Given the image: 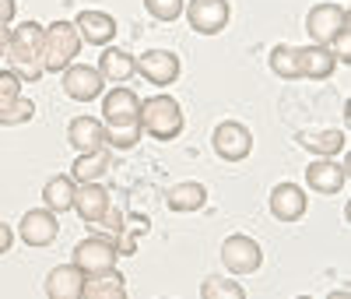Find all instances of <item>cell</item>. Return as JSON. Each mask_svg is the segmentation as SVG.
Listing matches in <instances>:
<instances>
[{
    "mask_svg": "<svg viewBox=\"0 0 351 299\" xmlns=\"http://www.w3.org/2000/svg\"><path fill=\"white\" fill-rule=\"evenodd\" d=\"M43 43H46V28L39 21H21L11 28V43H8V64L21 81H39L46 74L43 67Z\"/></svg>",
    "mask_w": 351,
    "mask_h": 299,
    "instance_id": "6da1fadb",
    "label": "cell"
},
{
    "mask_svg": "<svg viewBox=\"0 0 351 299\" xmlns=\"http://www.w3.org/2000/svg\"><path fill=\"white\" fill-rule=\"evenodd\" d=\"M141 131L152 134L155 141H176L186 127V116H183V106L176 102L172 96H152V99H141Z\"/></svg>",
    "mask_w": 351,
    "mask_h": 299,
    "instance_id": "7a4b0ae2",
    "label": "cell"
},
{
    "mask_svg": "<svg viewBox=\"0 0 351 299\" xmlns=\"http://www.w3.org/2000/svg\"><path fill=\"white\" fill-rule=\"evenodd\" d=\"M77 53H81V36H77L74 21H53L46 28V43H43V67L49 74L67 71L77 60Z\"/></svg>",
    "mask_w": 351,
    "mask_h": 299,
    "instance_id": "3957f363",
    "label": "cell"
},
{
    "mask_svg": "<svg viewBox=\"0 0 351 299\" xmlns=\"http://www.w3.org/2000/svg\"><path fill=\"white\" fill-rule=\"evenodd\" d=\"M211 148L225 162H243L253 152V134H250L246 124H239V120H221L211 134Z\"/></svg>",
    "mask_w": 351,
    "mask_h": 299,
    "instance_id": "277c9868",
    "label": "cell"
},
{
    "mask_svg": "<svg viewBox=\"0 0 351 299\" xmlns=\"http://www.w3.org/2000/svg\"><path fill=\"white\" fill-rule=\"evenodd\" d=\"M306 32L313 46H330L341 32H348V11L341 4H316L306 14Z\"/></svg>",
    "mask_w": 351,
    "mask_h": 299,
    "instance_id": "5b68a950",
    "label": "cell"
},
{
    "mask_svg": "<svg viewBox=\"0 0 351 299\" xmlns=\"http://www.w3.org/2000/svg\"><path fill=\"white\" fill-rule=\"evenodd\" d=\"M221 264L228 267L232 275H253V272H260V264H263V250H260L256 239L236 232V236H228L221 243Z\"/></svg>",
    "mask_w": 351,
    "mask_h": 299,
    "instance_id": "8992f818",
    "label": "cell"
},
{
    "mask_svg": "<svg viewBox=\"0 0 351 299\" xmlns=\"http://www.w3.org/2000/svg\"><path fill=\"white\" fill-rule=\"evenodd\" d=\"M71 261L81 267L84 275H99V272H109V267H116L120 254H116L112 239H106V236H88V239H81V243L74 247Z\"/></svg>",
    "mask_w": 351,
    "mask_h": 299,
    "instance_id": "52a82bcc",
    "label": "cell"
},
{
    "mask_svg": "<svg viewBox=\"0 0 351 299\" xmlns=\"http://www.w3.org/2000/svg\"><path fill=\"white\" fill-rule=\"evenodd\" d=\"M183 14H186L190 28L200 36H218L232 18L228 0H190V8H183Z\"/></svg>",
    "mask_w": 351,
    "mask_h": 299,
    "instance_id": "ba28073f",
    "label": "cell"
},
{
    "mask_svg": "<svg viewBox=\"0 0 351 299\" xmlns=\"http://www.w3.org/2000/svg\"><path fill=\"white\" fill-rule=\"evenodd\" d=\"M180 56L169 53V49H148V53H141L137 56V74L155 85V88H169L176 78H180Z\"/></svg>",
    "mask_w": 351,
    "mask_h": 299,
    "instance_id": "9c48e42d",
    "label": "cell"
},
{
    "mask_svg": "<svg viewBox=\"0 0 351 299\" xmlns=\"http://www.w3.org/2000/svg\"><path fill=\"white\" fill-rule=\"evenodd\" d=\"M18 232H21V243H28V247H49L56 232H60V222H56V212H49L43 204V208H32V212L21 215Z\"/></svg>",
    "mask_w": 351,
    "mask_h": 299,
    "instance_id": "30bf717a",
    "label": "cell"
},
{
    "mask_svg": "<svg viewBox=\"0 0 351 299\" xmlns=\"http://www.w3.org/2000/svg\"><path fill=\"white\" fill-rule=\"evenodd\" d=\"M267 204H271V215L278 222H299L309 212V197H306V190L299 184H278L271 190Z\"/></svg>",
    "mask_w": 351,
    "mask_h": 299,
    "instance_id": "8fae6325",
    "label": "cell"
},
{
    "mask_svg": "<svg viewBox=\"0 0 351 299\" xmlns=\"http://www.w3.org/2000/svg\"><path fill=\"white\" fill-rule=\"evenodd\" d=\"M64 92L74 102H92L102 96V74L88 64H71L64 71Z\"/></svg>",
    "mask_w": 351,
    "mask_h": 299,
    "instance_id": "7c38bea8",
    "label": "cell"
},
{
    "mask_svg": "<svg viewBox=\"0 0 351 299\" xmlns=\"http://www.w3.org/2000/svg\"><path fill=\"white\" fill-rule=\"evenodd\" d=\"M141 113V99L134 88H112L106 92V102H102V116H106V127H120V124H141L137 120Z\"/></svg>",
    "mask_w": 351,
    "mask_h": 299,
    "instance_id": "4fadbf2b",
    "label": "cell"
},
{
    "mask_svg": "<svg viewBox=\"0 0 351 299\" xmlns=\"http://www.w3.org/2000/svg\"><path fill=\"white\" fill-rule=\"evenodd\" d=\"M67 144L74 148V155L99 152V148H106V124H102V120H95V116H77V120H71Z\"/></svg>",
    "mask_w": 351,
    "mask_h": 299,
    "instance_id": "5bb4252c",
    "label": "cell"
},
{
    "mask_svg": "<svg viewBox=\"0 0 351 299\" xmlns=\"http://www.w3.org/2000/svg\"><path fill=\"white\" fill-rule=\"evenodd\" d=\"M306 184L316 194H341L344 184H348V169L334 159H316V162L306 166Z\"/></svg>",
    "mask_w": 351,
    "mask_h": 299,
    "instance_id": "9a60e30c",
    "label": "cell"
},
{
    "mask_svg": "<svg viewBox=\"0 0 351 299\" xmlns=\"http://www.w3.org/2000/svg\"><path fill=\"white\" fill-rule=\"evenodd\" d=\"M74 28H77L81 43H92V46H109L116 39V18L106 11H81Z\"/></svg>",
    "mask_w": 351,
    "mask_h": 299,
    "instance_id": "2e32d148",
    "label": "cell"
},
{
    "mask_svg": "<svg viewBox=\"0 0 351 299\" xmlns=\"http://www.w3.org/2000/svg\"><path fill=\"white\" fill-rule=\"evenodd\" d=\"M81 285H84V272L71 261V264H60L53 267V272L46 275V296L49 299H81Z\"/></svg>",
    "mask_w": 351,
    "mask_h": 299,
    "instance_id": "e0dca14e",
    "label": "cell"
},
{
    "mask_svg": "<svg viewBox=\"0 0 351 299\" xmlns=\"http://www.w3.org/2000/svg\"><path fill=\"white\" fill-rule=\"evenodd\" d=\"M81 299H127V278L116 267L99 272V275H84Z\"/></svg>",
    "mask_w": 351,
    "mask_h": 299,
    "instance_id": "ac0fdd59",
    "label": "cell"
},
{
    "mask_svg": "<svg viewBox=\"0 0 351 299\" xmlns=\"http://www.w3.org/2000/svg\"><path fill=\"white\" fill-rule=\"evenodd\" d=\"M295 141L306 148V152L319 155V159H334V155H341L348 148V134L337 131V127L334 131H299Z\"/></svg>",
    "mask_w": 351,
    "mask_h": 299,
    "instance_id": "d6986e66",
    "label": "cell"
},
{
    "mask_svg": "<svg viewBox=\"0 0 351 299\" xmlns=\"http://www.w3.org/2000/svg\"><path fill=\"white\" fill-rule=\"evenodd\" d=\"M109 194H106V187H99V179L95 184H77V190H74V208H77V215L92 225V222H99L106 212H109Z\"/></svg>",
    "mask_w": 351,
    "mask_h": 299,
    "instance_id": "ffe728a7",
    "label": "cell"
},
{
    "mask_svg": "<svg viewBox=\"0 0 351 299\" xmlns=\"http://www.w3.org/2000/svg\"><path fill=\"white\" fill-rule=\"evenodd\" d=\"M334 71H337V60L327 46H302L299 49V78L327 81Z\"/></svg>",
    "mask_w": 351,
    "mask_h": 299,
    "instance_id": "44dd1931",
    "label": "cell"
},
{
    "mask_svg": "<svg viewBox=\"0 0 351 299\" xmlns=\"http://www.w3.org/2000/svg\"><path fill=\"white\" fill-rule=\"evenodd\" d=\"M99 74H102V81H127V78H134L137 74V60L127 53V49H116V46H102V56H99V67H95Z\"/></svg>",
    "mask_w": 351,
    "mask_h": 299,
    "instance_id": "7402d4cb",
    "label": "cell"
},
{
    "mask_svg": "<svg viewBox=\"0 0 351 299\" xmlns=\"http://www.w3.org/2000/svg\"><path fill=\"white\" fill-rule=\"evenodd\" d=\"M165 204H169V212H176V215L200 212V208L208 204V187L193 184V179H186V184H176V187L165 194Z\"/></svg>",
    "mask_w": 351,
    "mask_h": 299,
    "instance_id": "603a6c76",
    "label": "cell"
},
{
    "mask_svg": "<svg viewBox=\"0 0 351 299\" xmlns=\"http://www.w3.org/2000/svg\"><path fill=\"white\" fill-rule=\"evenodd\" d=\"M109 166H112L109 152H106V148H99V152H88V155H77L67 176L74 179V184H95V179H102V176L109 173Z\"/></svg>",
    "mask_w": 351,
    "mask_h": 299,
    "instance_id": "cb8c5ba5",
    "label": "cell"
},
{
    "mask_svg": "<svg viewBox=\"0 0 351 299\" xmlns=\"http://www.w3.org/2000/svg\"><path fill=\"white\" fill-rule=\"evenodd\" d=\"M74 179L71 176H53L49 179V184L43 187V204L49 208V212H56V215H60V212H71V208H74Z\"/></svg>",
    "mask_w": 351,
    "mask_h": 299,
    "instance_id": "d4e9b609",
    "label": "cell"
},
{
    "mask_svg": "<svg viewBox=\"0 0 351 299\" xmlns=\"http://www.w3.org/2000/svg\"><path fill=\"white\" fill-rule=\"evenodd\" d=\"M271 71L285 81H299V46H288V43L274 46L271 49Z\"/></svg>",
    "mask_w": 351,
    "mask_h": 299,
    "instance_id": "484cf974",
    "label": "cell"
},
{
    "mask_svg": "<svg viewBox=\"0 0 351 299\" xmlns=\"http://www.w3.org/2000/svg\"><path fill=\"white\" fill-rule=\"evenodd\" d=\"M36 116V102L32 99H11V102H0V127H18V124H28Z\"/></svg>",
    "mask_w": 351,
    "mask_h": 299,
    "instance_id": "4316f807",
    "label": "cell"
},
{
    "mask_svg": "<svg viewBox=\"0 0 351 299\" xmlns=\"http://www.w3.org/2000/svg\"><path fill=\"white\" fill-rule=\"evenodd\" d=\"M243 296H246V289L228 278H208L200 285V299H243Z\"/></svg>",
    "mask_w": 351,
    "mask_h": 299,
    "instance_id": "83f0119b",
    "label": "cell"
},
{
    "mask_svg": "<svg viewBox=\"0 0 351 299\" xmlns=\"http://www.w3.org/2000/svg\"><path fill=\"white\" fill-rule=\"evenodd\" d=\"M141 124H120V127H106V144L120 148V152H130L134 144H141Z\"/></svg>",
    "mask_w": 351,
    "mask_h": 299,
    "instance_id": "f1b7e54d",
    "label": "cell"
},
{
    "mask_svg": "<svg viewBox=\"0 0 351 299\" xmlns=\"http://www.w3.org/2000/svg\"><path fill=\"white\" fill-rule=\"evenodd\" d=\"M144 11H148L155 21H176L183 18V0H144Z\"/></svg>",
    "mask_w": 351,
    "mask_h": 299,
    "instance_id": "f546056e",
    "label": "cell"
},
{
    "mask_svg": "<svg viewBox=\"0 0 351 299\" xmlns=\"http://www.w3.org/2000/svg\"><path fill=\"white\" fill-rule=\"evenodd\" d=\"M21 96V78L14 71H0V102H11Z\"/></svg>",
    "mask_w": 351,
    "mask_h": 299,
    "instance_id": "4dcf8cb0",
    "label": "cell"
},
{
    "mask_svg": "<svg viewBox=\"0 0 351 299\" xmlns=\"http://www.w3.org/2000/svg\"><path fill=\"white\" fill-rule=\"evenodd\" d=\"M14 247V229L8 222H0V254H8Z\"/></svg>",
    "mask_w": 351,
    "mask_h": 299,
    "instance_id": "1f68e13d",
    "label": "cell"
},
{
    "mask_svg": "<svg viewBox=\"0 0 351 299\" xmlns=\"http://www.w3.org/2000/svg\"><path fill=\"white\" fill-rule=\"evenodd\" d=\"M14 18H18V4H14V0H0V21L11 25Z\"/></svg>",
    "mask_w": 351,
    "mask_h": 299,
    "instance_id": "d6a6232c",
    "label": "cell"
},
{
    "mask_svg": "<svg viewBox=\"0 0 351 299\" xmlns=\"http://www.w3.org/2000/svg\"><path fill=\"white\" fill-rule=\"evenodd\" d=\"M8 43H11V28H8L4 21H0V56L8 53Z\"/></svg>",
    "mask_w": 351,
    "mask_h": 299,
    "instance_id": "836d02e7",
    "label": "cell"
}]
</instances>
